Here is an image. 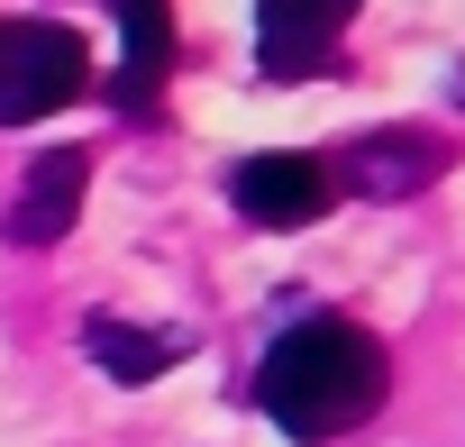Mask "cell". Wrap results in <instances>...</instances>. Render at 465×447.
<instances>
[{
	"label": "cell",
	"mask_w": 465,
	"mask_h": 447,
	"mask_svg": "<svg viewBox=\"0 0 465 447\" xmlns=\"http://www.w3.org/2000/svg\"><path fill=\"white\" fill-rule=\"evenodd\" d=\"M228 201L256 229H311L338 201V183H329V155H238L228 164Z\"/></svg>",
	"instance_id": "4"
},
{
	"label": "cell",
	"mask_w": 465,
	"mask_h": 447,
	"mask_svg": "<svg viewBox=\"0 0 465 447\" xmlns=\"http://www.w3.org/2000/svg\"><path fill=\"white\" fill-rule=\"evenodd\" d=\"M374 402H383V347H374V329H356V320H338V311L292 320V329L265 347V365H256V411H265L283 438H302V447L347 438Z\"/></svg>",
	"instance_id": "1"
},
{
	"label": "cell",
	"mask_w": 465,
	"mask_h": 447,
	"mask_svg": "<svg viewBox=\"0 0 465 447\" xmlns=\"http://www.w3.org/2000/svg\"><path fill=\"white\" fill-rule=\"evenodd\" d=\"M347 0H265L256 10V65L274 83H302V74H329L338 65V37H347Z\"/></svg>",
	"instance_id": "5"
},
{
	"label": "cell",
	"mask_w": 465,
	"mask_h": 447,
	"mask_svg": "<svg viewBox=\"0 0 465 447\" xmlns=\"http://www.w3.org/2000/svg\"><path fill=\"white\" fill-rule=\"evenodd\" d=\"M83 347H92V365H101L110 383H155L164 365H183V347H192V338H173V329H137V320L92 311V320H83Z\"/></svg>",
	"instance_id": "8"
},
{
	"label": "cell",
	"mask_w": 465,
	"mask_h": 447,
	"mask_svg": "<svg viewBox=\"0 0 465 447\" xmlns=\"http://www.w3.org/2000/svg\"><path fill=\"white\" fill-rule=\"evenodd\" d=\"M447 164H456V146H447L438 128H374V137H347V146L329 155V183H347V192H365V201H411V192H429Z\"/></svg>",
	"instance_id": "3"
},
{
	"label": "cell",
	"mask_w": 465,
	"mask_h": 447,
	"mask_svg": "<svg viewBox=\"0 0 465 447\" xmlns=\"http://www.w3.org/2000/svg\"><path fill=\"white\" fill-rule=\"evenodd\" d=\"M119 37H128V55H119V74H110L101 92H110V110L155 119V83H164V65H173V19L146 10V0H119Z\"/></svg>",
	"instance_id": "7"
},
{
	"label": "cell",
	"mask_w": 465,
	"mask_h": 447,
	"mask_svg": "<svg viewBox=\"0 0 465 447\" xmlns=\"http://www.w3.org/2000/svg\"><path fill=\"white\" fill-rule=\"evenodd\" d=\"M83 192H92V155L83 146H46L10 201V219H0V238L10 247H55L74 219H83Z\"/></svg>",
	"instance_id": "6"
},
{
	"label": "cell",
	"mask_w": 465,
	"mask_h": 447,
	"mask_svg": "<svg viewBox=\"0 0 465 447\" xmlns=\"http://www.w3.org/2000/svg\"><path fill=\"white\" fill-rule=\"evenodd\" d=\"M92 92V46L64 28V19H19L0 28V119H46V110H74Z\"/></svg>",
	"instance_id": "2"
}]
</instances>
